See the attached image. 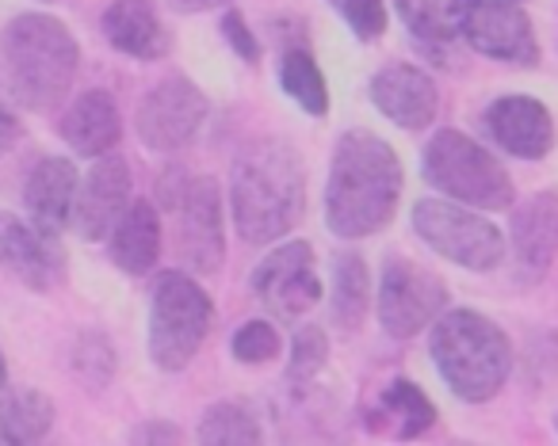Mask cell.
I'll return each instance as SVG.
<instances>
[{
    "label": "cell",
    "instance_id": "83f0119b",
    "mask_svg": "<svg viewBox=\"0 0 558 446\" xmlns=\"http://www.w3.org/2000/svg\"><path fill=\"white\" fill-rule=\"evenodd\" d=\"M70 367L85 389H108V382L116 377V347H111V339L104 332H81L77 344H73Z\"/></svg>",
    "mask_w": 558,
    "mask_h": 446
},
{
    "label": "cell",
    "instance_id": "d4e9b609",
    "mask_svg": "<svg viewBox=\"0 0 558 446\" xmlns=\"http://www.w3.org/2000/svg\"><path fill=\"white\" fill-rule=\"evenodd\" d=\"M379 412H383V420L395 423V431L402 438L425 435V431L436 423L433 400H428L425 393H421V385H413L410 377H395V382H390L387 389H383ZM383 420H375V428H379Z\"/></svg>",
    "mask_w": 558,
    "mask_h": 446
},
{
    "label": "cell",
    "instance_id": "7402d4cb",
    "mask_svg": "<svg viewBox=\"0 0 558 446\" xmlns=\"http://www.w3.org/2000/svg\"><path fill=\"white\" fill-rule=\"evenodd\" d=\"M54 428V400L39 389L0 385V446L43 443Z\"/></svg>",
    "mask_w": 558,
    "mask_h": 446
},
{
    "label": "cell",
    "instance_id": "52a82bcc",
    "mask_svg": "<svg viewBox=\"0 0 558 446\" xmlns=\"http://www.w3.org/2000/svg\"><path fill=\"white\" fill-rule=\"evenodd\" d=\"M413 233L436 256L459 263L466 271H494L505 260V233L482 210L463 207L456 199H421L413 207Z\"/></svg>",
    "mask_w": 558,
    "mask_h": 446
},
{
    "label": "cell",
    "instance_id": "9c48e42d",
    "mask_svg": "<svg viewBox=\"0 0 558 446\" xmlns=\"http://www.w3.org/2000/svg\"><path fill=\"white\" fill-rule=\"evenodd\" d=\"M207 119V96L187 77H165L142 96L134 111V134L149 153H180L195 141Z\"/></svg>",
    "mask_w": 558,
    "mask_h": 446
},
{
    "label": "cell",
    "instance_id": "30bf717a",
    "mask_svg": "<svg viewBox=\"0 0 558 446\" xmlns=\"http://www.w3.org/2000/svg\"><path fill=\"white\" fill-rule=\"evenodd\" d=\"M256 301L279 321H299L322 301V278L314 271V248L306 240H288L256 263L253 278Z\"/></svg>",
    "mask_w": 558,
    "mask_h": 446
},
{
    "label": "cell",
    "instance_id": "ac0fdd59",
    "mask_svg": "<svg viewBox=\"0 0 558 446\" xmlns=\"http://www.w3.org/2000/svg\"><path fill=\"white\" fill-rule=\"evenodd\" d=\"M58 131H62L65 146H70L73 153L93 157L96 161V157L111 153V149L119 146V138H123V115H119V103L111 100V92L88 88V92H81L77 100L65 108Z\"/></svg>",
    "mask_w": 558,
    "mask_h": 446
},
{
    "label": "cell",
    "instance_id": "7a4b0ae2",
    "mask_svg": "<svg viewBox=\"0 0 558 446\" xmlns=\"http://www.w3.org/2000/svg\"><path fill=\"white\" fill-rule=\"evenodd\" d=\"M230 210L245 245H276L279 237H288L306 210V172L299 149L283 138L248 146L233 164Z\"/></svg>",
    "mask_w": 558,
    "mask_h": 446
},
{
    "label": "cell",
    "instance_id": "d6a6232c",
    "mask_svg": "<svg viewBox=\"0 0 558 446\" xmlns=\"http://www.w3.org/2000/svg\"><path fill=\"white\" fill-rule=\"evenodd\" d=\"M131 443H184V431H180L177 423L149 420V423H142V428L134 431Z\"/></svg>",
    "mask_w": 558,
    "mask_h": 446
},
{
    "label": "cell",
    "instance_id": "4316f807",
    "mask_svg": "<svg viewBox=\"0 0 558 446\" xmlns=\"http://www.w3.org/2000/svg\"><path fill=\"white\" fill-rule=\"evenodd\" d=\"M199 443L207 446H256L264 443V428L245 405L238 400H218L203 412Z\"/></svg>",
    "mask_w": 558,
    "mask_h": 446
},
{
    "label": "cell",
    "instance_id": "1f68e13d",
    "mask_svg": "<svg viewBox=\"0 0 558 446\" xmlns=\"http://www.w3.org/2000/svg\"><path fill=\"white\" fill-rule=\"evenodd\" d=\"M222 35H226V42H230L233 54H238V58H245L248 65L260 62V42H256V35L248 32L245 16H241L238 9H230V12L222 16Z\"/></svg>",
    "mask_w": 558,
    "mask_h": 446
},
{
    "label": "cell",
    "instance_id": "d590c367",
    "mask_svg": "<svg viewBox=\"0 0 558 446\" xmlns=\"http://www.w3.org/2000/svg\"><path fill=\"white\" fill-rule=\"evenodd\" d=\"M0 385H9V362H4V351H0Z\"/></svg>",
    "mask_w": 558,
    "mask_h": 446
},
{
    "label": "cell",
    "instance_id": "2e32d148",
    "mask_svg": "<svg viewBox=\"0 0 558 446\" xmlns=\"http://www.w3.org/2000/svg\"><path fill=\"white\" fill-rule=\"evenodd\" d=\"M512 263L520 283H543L558 256V195L539 191L512 214Z\"/></svg>",
    "mask_w": 558,
    "mask_h": 446
},
{
    "label": "cell",
    "instance_id": "e0dca14e",
    "mask_svg": "<svg viewBox=\"0 0 558 446\" xmlns=\"http://www.w3.org/2000/svg\"><path fill=\"white\" fill-rule=\"evenodd\" d=\"M486 131L505 153L520 161H543L555 149V119L535 96H501L489 103Z\"/></svg>",
    "mask_w": 558,
    "mask_h": 446
},
{
    "label": "cell",
    "instance_id": "8fae6325",
    "mask_svg": "<svg viewBox=\"0 0 558 446\" xmlns=\"http://www.w3.org/2000/svg\"><path fill=\"white\" fill-rule=\"evenodd\" d=\"M459 39L482 58L532 70L539 65V35L517 0H471Z\"/></svg>",
    "mask_w": 558,
    "mask_h": 446
},
{
    "label": "cell",
    "instance_id": "e575fe53",
    "mask_svg": "<svg viewBox=\"0 0 558 446\" xmlns=\"http://www.w3.org/2000/svg\"><path fill=\"white\" fill-rule=\"evenodd\" d=\"M177 12H187V16H195V12H215V9H226L230 0H169Z\"/></svg>",
    "mask_w": 558,
    "mask_h": 446
},
{
    "label": "cell",
    "instance_id": "7c38bea8",
    "mask_svg": "<svg viewBox=\"0 0 558 446\" xmlns=\"http://www.w3.org/2000/svg\"><path fill=\"white\" fill-rule=\"evenodd\" d=\"M177 256L195 275H215L226 260L222 187L210 176H195L177 199Z\"/></svg>",
    "mask_w": 558,
    "mask_h": 446
},
{
    "label": "cell",
    "instance_id": "603a6c76",
    "mask_svg": "<svg viewBox=\"0 0 558 446\" xmlns=\"http://www.w3.org/2000/svg\"><path fill=\"white\" fill-rule=\"evenodd\" d=\"M372 306V275L360 252H341L333 260V321L341 332H356Z\"/></svg>",
    "mask_w": 558,
    "mask_h": 446
},
{
    "label": "cell",
    "instance_id": "44dd1931",
    "mask_svg": "<svg viewBox=\"0 0 558 446\" xmlns=\"http://www.w3.org/2000/svg\"><path fill=\"white\" fill-rule=\"evenodd\" d=\"M111 263L126 275H149L161 256V218L146 199H134L111 230Z\"/></svg>",
    "mask_w": 558,
    "mask_h": 446
},
{
    "label": "cell",
    "instance_id": "4dcf8cb0",
    "mask_svg": "<svg viewBox=\"0 0 558 446\" xmlns=\"http://www.w3.org/2000/svg\"><path fill=\"white\" fill-rule=\"evenodd\" d=\"M329 4L341 12L356 39L372 42L387 32V4L383 0H329Z\"/></svg>",
    "mask_w": 558,
    "mask_h": 446
},
{
    "label": "cell",
    "instance_id": "f1b7e54d",
    "mask_svg": "<svg viewBox=\"0 0 558 446\" xmlns=\"http://www.w3.org/2000/svg\"><path fill=\"white\" fill-rule=\"evenodd\" d=\"M233 359L248 362V367H260V362H271L279 355V332L271 329L268 321H248L233 332Z\"/></svg>",
    "mask_w": 558,
    "mask_h": 446
},
{
    "label": "cell",
    "instance_id": "cb8c5ba5",
    "mask_svg": "<svg viewBox=\"0 0 558 446\" xmlns=\"http://www.w3.org/2000/svg\"><path fill=\"white\" fill-rule=\"evenodd\" d=\"M395 4L413 39L448 47L463 35V16L471 0H395Z\"/></svg>",
    "mask_w": 558,
    "mask_h": 446
},
{
    "label": "cell",
    "instance_id": "836d02e7",
    "mask_svg": "<svg viewBox=\"0 0 558 446\" xmlns=\"http://www.w3.org/2000/svg\"><path fill=\"white\" fill-rule=\"evenodd\" d=\"M20 134H24V126H20V119L12 115L9 108H0V153H9V149L20 141Z\"/></svg>",
    "mask_w": 558,
    "mask_h": 446
},
{
    "label": "cell",
    "instance_id": "3957f363",
    "mask_svg": "<svg viewBox=\"0 0 558 446\" xmlns=\"http://www.w3.org/2000/svg\"><path fill=\"white\" fill-rule=\"evenodd\" d=\"M428 359L459 400L486 405L512 374V339L478 309H451L433 321Z\"/></svg>",
    "mask_w": 558,
    "mask_h": 446
},
{
    "label": "cell",
    "instance_id": "d6986e66",
    "mask_svg": "<svg viewBox=\"0 0 558 446\" xmlns=\"http://www.w3.org/2000/svg\"><path fill=\"white\" fill-rule=\"evenodd\" d=\"M81 172L65 157H47V161L35 164V172L24 184V207L39 230L62 233L73 222V202H77Z\"/></svg>",
    "mask_w": 558,
    "mask_h": 446
},
{
    "label": "cell",
    "instance_id": "5b68a950",
    "mask_svg": "<svg viewBox=\"0 0 558 446\" xmlns=\"http://www.w3.org/2000/svg\"><path fill=\"white\" fill-rule=\"evenodd\" d=\"M421 176H425V184H433V191L474 210H509L517 199V187H512L505 164L486 146L466 138L463 131H451V126L436 131L425 146Z\"/></svg>",
    "mask_w": 558,
    "mask_h": 446
},
{
    "label": "cell",
    "instance_id": "5bb4252c",
    "mask_svg": "<svg viewBox=\"0 0 558 446\" xmlns=\"http://www.w3.org/2000/svg\"><path fill=\"white\" fill-rule=\"evenodd\" d=\"M0 268H9L27 290L50 294L65 278V252L54 233L39 230L32 218L0 210Z\"/></svg>",
    "mask_w": 558,
    "mask_h": 446
},
{
    "label": "cell",
    "instance_id": "484cf974",
    "mask_svg": "<svg viewBox=\"0 0 558 446\" xmlns=\"http://www.w3.org/2000/svg\"><path fill=\"white\" fill-rule=\"evenodd\" d=\"M279 88L306 111V115L322 119L329 111V88L322 77L318 62L306 50H288L279 58Z\"/></svg>",
    "mask_w": 558,
    "mask_h": 446
},
{
    "label": "cell",
    "instance_id": "277c9868",
    "mask_svg": "<svg viewBox=\"0 0 558 446\" xmlns=\"http://www.w3.org/2000/svg\"><path fill=\"white\" fill-rule=\"evenodd\" d=\"M9 88L27 111H50L65 100L81 65V47L62 20L24 12L0 35Z\"/></svg>",
    "mask_w": 558,
    "mask_h": 446
},
{
    "label": "cell",
    "instance_id": "ba28073f",
    "mask_svg": "<svg viewBox=\"0 0 558 446\" xmlns=\"http://www.w3.org/2000/svg\"><path fill=\"white\" fill-rule=\"evenodd\" d=\"M444 309H448V286H444V278L436 271L421 268L417 260H410L402 252H390L383 260L379 324L387 336H417V332L433 329V321Z\"/></svg>",
    "mask_w": 558,
    "mask_h": 446
},
{
    "label": "cell",
    "instance_id": "6da1fadb",
    "mask_svg": "<svg viewBox=\"0 0 558 446\" xmlns=\"http://www.w3.org/2000/svg\"><path fill=\"white\" fill-rule=\"evenodd\" d=\"M405 172L398 153L372 131L341 134L326 184V225L344 240L387 230L402 202Z\"/></svg>",
    "mask_w": 558,
    "mask_h": 446
},
{
    "label": "cell",
    "instance_id": "8d00e7d4",
    "mask_svg": "<svg viewBox=\"0 0 558 446\" xmlns=\"http://www.w3.org/2000/svg\"><path fill=\"white\" fill-rule=\"evenodd\" d=\"M555 428H558V416H555Z\"/></svg>",
    "mask_w": 558,
    "mask_h": 446
},
{
    "label": "cell",
    "instance_id": "9a60e30c",
    "mask_svg": "<svg viewBox=\"0 0 558 446\" xmlns=\"http://www.w3.org/2000/svg\"><path fill=\"white\" fill-rule=\"evenodd\" d=\"M372 103L390 119L395 126L410 134H421L436 123V111H440V88L428 77L425 70L405 62L383 65L372 77Z\"/></svg>",
    "mask_w": 558,
    "mask_h": 446
},
{
    "label": "cell",
    "instance_id": "4fadbf2b",
    "mask_svg": "<svg viewBox=\"0 0 558 446\" xmlns=\"http://www.w3.org/2000/svg\"><path fill=\"white\" fill-rule=\"evenodd\" d=\"M134 176L131 164L123 157H96L88 176L77 187V202H73V230L81 240H108L119 218L131 207Z\"/></svg>",
    "mask_w": 558,
    "mask_h": 446
},
{
    "label": "cell",
    "instance_id": "ffe728a7",
    "mask_svg": "<svg viewBox=\"0 0 558 446\" xmlns=\"http://www.w3.org/2000/svg\"><path fill=\"white\" fill-rule=\"evenodd\" d=\"M104 35L119 54L138 62H157L169 54V32L157 16L154 0H116L104 12Z\"/></svg>",
    "mask_w": 558,
    "mask_h": 446
},
{
    "label": "cell",
    "instance_id": "8992f818",
    "mask_svg": "<svg viewBox=\"0 0 558 446\" xmlns=\"http://www.w3.org/2000/svg\"><path fill=\"white\" fill-rule=\"evenodd\" d=\"M215 321L207 290L187 271H161L149 301V359L161 370H184L199 355Z\"/></svg>",
    "mask_w": 558,
    "mask_h": 446
},
{
    "label": "cell",
    "instance_id": "f546056e",
    "mask_svg": "<svg viewBox=\"0 0 558 446\" xmlns=\"http://www.w3.org/2000/svg\"><path fill=\"white\" fill-rule=\"evenodd\" d=\"M329 359V336L318 324H303L295 332V344H291V362L288 377H314Z\"/></svg>",
    "mask_w": 558,
    "mask_h": 446
}]
</instances>
